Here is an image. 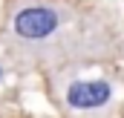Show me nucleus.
I'll list each match as a JSON object with an SVG mask.
<instances>
[{"mask_svg":"<svg viewBox=\"0 0 124 118\" xmlns=\"http://www.w3.org/2000/svg\"><path fill=\"white\" fill-rule=\"evenodd\" d=\"M58 23H61V17L52 6H26L15 15L12 26L23 40H43L58 29Z\"/></svg>","mask_w":124,"mask_h":118,"instance_id":"nucleus-1","label":"nucleus"},{"mask_svg":"<svg viewBox=\"0 0 124 118\" xmlns=\"http://www.w3.org/2000/svg\"><path fill=\"white\" fill-rule=\"evenodd\" d=\"M113 98V87L107 81H78L66 89V104L72 110H98Z\"/></svg>","mask_w":124,"mask_h":118,"instance_id":"nucleus-2","label":"nucleus"},{"mask_svg":"<svg viewBox=\"0 0 124 118\" xmlns=\"http://www.w3.org/2000/svg\"><path fill=\"white\" fill-rule=\"evenodd\" d=\"M0 75H3V69H0Z\"/></svg>","mask_w":124,"mask_h":118,"instance_id":"nucleus-3","label":"nucleus"}]
</instances>
